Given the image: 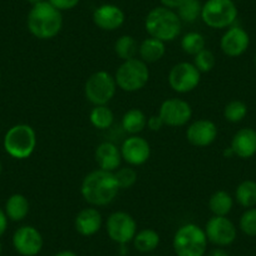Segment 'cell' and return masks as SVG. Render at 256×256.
Listing matches in <instances>:
<instances>
[{
  "mask_svg": "<svg viewBox=\"0 0 256 256\" xmlns=\"http://www.w3.org/2000/svg\"><path fill=\"white\" fill-rule=\"evenodd\" d=\"M114 172L97 168L86 174L80 184V195L87 204L102 208L112 204L120 192Z\"/></svg>",
  "mask_w": 256,
  "mask_h": 256,
  "instance_id": "cell-1",
  "label": "cell"
},
{
  "mask_svg": "<svg viewBox=\"0 0 256 256\" xmlns=\"http://www.w3.org/2000/svg\"><path fill=\"white\" fill-rule=\"evenodd\" d=\"M26 26L30 34L40 40L53 39L63 28L62 12L54 8L49 2H40L32 6L26 19Z\"/></svg>",
  "mask_w": 256,
  "mask_h": 256,
  "instance_id": "cell-2",
  "label": "cell"
},
{
  "mask_svg": "<svg viewBox=\"0 0 256 256\" xmlns=\"http://www.w3.org/2000/svg\"><path fill=\"white\" fill-rule=\"evenodd\" d=\"M144 29L150 36L167 43L178 38L181 34L182 22L172 9L157 6L147 14L144 19Z\"/></svg>",
  "mask_w": 256,
  "mask_h": 256,
  "instance_id": "cell-3",
  "label": "cell"
},
{
  "mask_svg": "<svg viewBox=\"0 0 256 256\" xmlns=\"http://www.w3.org/2000/svg\"><path fill=\"white\" fill-rule=\"evenodd\" d=\"M208 245L205 230L192 222L177 228L172 240L176 256H205Z\"/></svg>",
  "mask_w": 256,
  "mask_h": 256,
  "instance_id": "cell-4",
  "label": "cell"
},
{
  "mask_svg": "<svg viewBox=\"0 0 256 256\" xmlns=\"http://www.w3.org/2000/svg\"><path fill=\"white\" fill-rule=\"evenodd\" d=\"M114 80L117 87L123 92H138L150 80L148 64L140 58L123 60L116 70Z\"/></svg>",
  "mask_w": 256,
  "mask_h": 256,
  "instance_id": "cell-5",
  "label": "cell"
},
{
  "mask_svg": "<svg viewBox=\"0 0 256 256\" xmlns=\"http://www.w3.org/2000/svg\"><path fill=\"white\" fill-rule=\"evenodd\" d=\"M4 150L10 157L26 160L33 154L36 147V134L32 126L19 123L9 128L4 136Z\"/></svg>",
  "mask_w": 256,
  "mask_h": 256,
  "instance_id": "cell-6",
  "label": "cell"
},
{
  "mask_svg": "<svg viewBox=\"0 0 256 256\" xmlns=\"http://www.w3.org/2000/svg\"><path fill=\"white\" fill-rule=\"evenodd\" d=\"M238 14L232 0H208L202 6L201 19L211 29H228L234 26Z\"/></svg>",
  "mask_w": 256,
  "mask_h": 256,
  "instance_id": "cell-7",
  "label": "cell"
},
{
  "mask_svg": "<svg viewBox=\"0 0 256 256\" xmlns=\"http://www.w3.org/2000/svg\"><path fill=\"white\" fill-rule=\"evenodd\" d=\"M117 88L114 76L106 70H98L86 80L84 96L93 106H104L114 98Z\"/></svg>",
  "mask_w": 256,
  "mask_h": 256,
  "instance_id": "cell-8",
  "label": "cell"
},
{
  "mask_svg": "<svg viewBox=\"0 0 256 256\" xmlns=\"http://www.w3.org/2000/svg\"><path fill=\"white\" fill-rule=\"evenodd\" d=\"M107 235L113 242L126 245L134 241L137 234V222L134 216L126 211H116L112 212L106 222Z\"/></svg>",
  "mask_w": 256,
  "mask_h": 256,
  "instance_id": "cell-9",
  "label": "cell"
},
{
  "mask_svg": "<svg viewBox=\"0 0 256 256\" xmlns=\"http://www.w3.org/2000/svg\"><path fill=\"white\" fill-rule=\"evenodd\" d=\"M201 82V73L188 62L174 64L168 73V84L176 93L184 94L195 90Z\"/></svg>",
  "mask_w": 256,
  "mask_h": 256,
  "instance_id": "cell-10",
  "label": "cell"
},
{
  "mask_svg": "<svg viewBox=\"0 0 256 256\" xmlns=\"http://www.w3.org/2000/svg\"><path fill=\"white\" fill-rule=\"evenodd\" d=\"M204 230L208 242L218 248L230 246L238 236V228L228 216H212L208 218Z\"/></svg>",
  "mask_w": 256,
  "mask_h": 256,
  "instance_id": "cell-11",
  "label": "cell"
},
{
  "mask_svg": "<svg viewBox=\"0 0 256 256\" xmlns=\"http://www.w3.org/2000/svg\"><path fill=\"white\" fill-rule=\"evenodd\" d=\"M158 116L168 127L186 126L192 118V107L187 100L181 98H168L160 106Z\"/></svg>",
  "mask_w": 256,
  "mask_h": 256,
  "instance_id": "cell-12",
  "label": "cell"
},
{
  "mask_svg": "<svg viewBox=\"0 0 256 256\" xmlns=\"http://www.w3.org/2000/svg\"><path fill=\"white\" fill-rule=\"evenodd\" d=\"M44 240L40 231L30 225L20 226L13 235V246L22 256H36L43 248Z\"/></svg>",
  "mask_w": 256,
  "mask_h": 256,
  "instance_id": "cell-13",
  "label": "cell"
},
{
  "mask_svg": "<svg viewBox=\"0 0 256 256\" xmlns=\"http://www.w3.org/2000/svg\"><path fill=\"white\" fill-rule=\"evenodd\" d=\"M120 148L122 160L130 166H142L151 157V144L138 134L126 138Z\"/></svg>",
  "mask_w": 256,
  "mask_h": 256,
  "instance_id": "cell-14",
  "label": "cell"
},
{
  "mask_svg": "<svg viewBox=\"0 0 256 256\" xmlns=\"http://www.w3.org/2000/svg\"><path fill=\"white\" fill-rule=\"evenodd\" d=\"M248 46H250V36H248V32L241 26H230L221 36V50L225 56H231V58L242 56L248 50Z\"/></svg>",
  "mask_w": 256,
  "mask_h": 256,
  "instance_id": "cell-15",
  "label": "cell"
},
{
  "mask_svg": "<svg viewBox=\"0 0 256 256\" xmlns=\"http://www.w3.org/2000/svg\"><path fill=\"white\" fill-rule=\"evenodd\" d=\"M218 130L210 120H198L190 123L186 130V138L196 147H208L216 141Z\"/></svg>",
  "mask_w": 256,
  "mask_h": 256,
  "instance_id": "cell-16",
  "label": "cell"
},
{
  "mask_svg": "<svg viewBox=\"0 0 256 256\" xmlns=\"http://www.w3.org/2000/svg\"><path fill=\"white\" fill-rule=\"evenodd\" d=\"M124 13L114 4H102L93 12V22L100 29L113 32L120 29L124 23Z\"/></svg>",
  "mask_w": 256,
  "mask_h": 256,
  "instance_id": "cell-17",
  "label": "cell"
},
{
  "mask_svg": "<svg viewBox=\"0 0 256 256\" xmlns=\"http://www.w3.org/2000/svg\"><path fill=\"white\" fill-rule=\"evenodd\" d=\"M234 154L238 158L248 160L256 154V131L254 128H241L234 134L230 144Z\"/></svg>",
  "mask_w": 256,
  "mask_h": 256,
  "instance_id": "cell-18",
  "label": "cell"
},
{
  "mask_svg": "<svg viewBox=\"0 0 256 256\" xmlns=\"http://www.w3.org/2000/svg\"><path fill=\"white\" fill-rule=\"evenodd\" d=\"M103 224L102 214L97 208L90 206V208H82L77 214L74 218V228L80 235L82 236H93L100 230Z\"/></svg>",
  "mask_w": 256,
  "mask_h": 256,
  "instance_id": "cell-19",
  "label": "cell"
},
{
  "mask_svg": "<svg viewBox=\"0 0 256 256\" xmlns=\"http://www.w3.org/2000/svg\"><path fill=\"white\" fill-rule=\"evenodd\" d=\"M94 158L98 168L110 172L117 171L122 164L120 148L113 142H102L98 144L94 152Z\"/></svg>",
  "mask_w": 256,
  "mask_h": 256,
  "instance_id": "cell-20",
  "label": "cell"
},
{
  "mask_svg": "<svg viewBox=\"0 0 256 256\" xmlns=\"http://www.w3.org/2000/svg\"><path fill=\"white\" fill-rule=\"evenodd\" d=\"M164 54H166V43L158 39L150 36L140 44L138 56L144 63H156L164 58Z\"/></svg>",
  "mask_w": 256,
  "mask_h": 256,
  "instance_id": "cell-21",
  "label": "cell"
},
{
  "mask_svg": "<svg viewBox=\"0 0 256 256\" xmlns=\"http://www.w3.org/2000/svg\"><path fill=\"white\" fill-rule=\"evenodd\" d=\"M29 210H30V205H29L28 198L22 194H14L6 200L4 211L9 220L19 222L28 216Z\"/></svg>",
  "mask_w": 256,
  "mask_h": 256,
  "instance_id": "cell-22",
  "label": "cell"
},
{
  "mask_svg": "<svg viewBox=\"0 0 256 256\" xmlns=\"http://www.w3.org/2000/svg\"><path fill=\"white\" fill-rule=\"evenodd\" d=\"M132 242L137 251L142 254H150L154 252L158 248L161 238H160V234L154 228H144V230L137 231Z\"/></svg>",
  "mask_w": 256,
  "mask_h": 256,
  "instance_id": "cell-23",
  "label": "cell"
},
{
  "mask_svg": "<svg viewBox=\"0 0 256 256\" xmlns=\"http://www.w3.org/2000/svg\"><path fill=\"white\" fill-rule=\"evenodd\" d=\"M234 208L232 196L225 190L214 192L208 198V208L212 216H228Z\"/></svg>",
  "mask_w": 256,
  "mask_h": 256,
  "instance_id": "cell-24",
  "label": "cell"
},
{
  "mask_svg": "<svg viewBox=\"0 0 256 256\" xmlns=\"http://www.w3.org/2000/svg\"><path fill=\"white\" fill-rule=\"evenodd\" d=\"M147 127V117L138 108L128 110L122 117V128L131 136L138 134Z\"/></svg>",
  "mask_w": 256,
  "mask_h": 256,
  "instance_id": "cell-25",
  "label": "cell"
},
{
  "mask_svg": "<svg viewBox=\"0 0 256 256\" xmlns=\"http://www.w3.org/2000/svg\"><path fill=\"white\" fill-rule=\"evenodd\" d=\"M235 200L245 208H255L256 205V182L252 180H245L241 182L235 191Z\"/></svg>",
  "mask_w": 256,
  "mask_h": 256,
  "instance_id": "cell-26",
  "label": "cell"
},
{
  "mask_svg": "<svg viewBox=\"0 0 256 256\" xmlns=\"http://www.w3.org/2000/svg\"><path fill=\"white\" fill-rule=\"evenodd\" d=\"M138 43L132 36H120L114 43V53L122 60H128V59L137 58L138 54Z\"/></svg>",
  "mask_w": 256,
  "mask_h": 256,
  "instance_id": "cell-27",
  "label": "cell"
},
{
  "mask_svg": "<svg viewBox=\"0 0 256 256\" xmlns=\"http://www.w3.org/2000/svg\"><path fill=\"white\" fill-rule=\"evenodd\" d=\"M90 120L97 130H108L114 122V114L107 104L94 106L90 112Z\"/></svg>",
  "mask_w": 256,
  "mask_h": 256,
  "instance_id": "cell-28",
  "label": "cell"
},
{
  "mask_svg": "<svg viewBox=\"0 0 256 256\" xmlns=\"http://www.w3.org/2000/svg\"><path fill=\"white\" fill-rule=\"evenodd\" d=\"M202 4L200 0H184V3L177 8V16L184 23H195L201 18Z\"/></svg>",
  "mask_w": 256,
  "mask_h": 256,
  "instance_id": "cell-29",
  "label": "cell"
},
{
  "mask_svg": "<svg viewBox=\"0 0 256 256\" xmlns=\"http://www.w3.org/2000/svg\"><path fill=\"white\" fill-rule=\"evenodd\" d=\"M181 48L188 56H196L198 52L206 48L205 36L198 32L186 33L181 39Z\"/></svg>",
  "mask_w": 256,
  "mask_h": 256,
  "instance_id": "cell-30",
  "label": "cell"
},
{
  "mask_svg": "<svg viewBox=\"0 0 256 256\" xmlns=\"http://www.w3.org/2000/svg\"><path fill=\"white\" fill-rule=\"evenodd\" d=\"M248 116V106L242 100H231L224 108V117L228 122L238 123Z\"/></svg>",
  "mask_w": 256,
  "mask_h": 256,
  "instance_id": "cell-31",
  "label": "cell"
},
{
  "mask_svg": "<svg viewBox=\"0 0 256 256\" xmlns=\"http://www.w3.org/2000/svg\"><path fill=\"white\" fill-rule=\"evenodd\" d=\"M194 66L198 70L200 73H208L215 68L216 56L208 49H202L196 56H194Z\"/></svg>",
  "mask_w": 256,
  "mask_h": 256,
  "instance_id": "cell-32",
  "label": "cell"
},
{
  "mask_svg": "<svg viewBox=\"0 0 256 256\" xmlns=\"http://www.w3.org/2000/svg\"><path fill=\"white\" fill-rule=\"evenodd\" d=\"M114 176L120 190L131 188L138 178L136 170L132 168V167H120L114 172Z\"/></svg>",
  "mask_w": 256,
  "mask_h": 256,
  "instance_id": "cell-33",
  "label": "cell"
},
{
  "mask_svg": "<svg viewBox=\"0 0 256 256\" xmlns=\"http://www.w3.org/2000/svg\"><path fill=\"white\" fill-rule=\"evenodd\" d=\"M238 228L246 236H256V208H246L238 221Z\"/></svg>",
  "mask_w": 256,
  "mask_h": 256,
  "instance_id": "cell-34",
  "label": "cell"
},
{
  "mask_svg": "<svg viewBox=\"0 0 256 256\" xmlns=\"http://www.w3.org/2000/svg\"><path fill=\"white\" fill-rule=\"evenodd\" d=\"M48 2L54 6V8H56L60 12H64L74 9L76 6L80 4V0H48Z\"/></svg>",
  "mask_w": 256,
  "mask_h": 256,
  "instance_id": "cell-35",
  "label": "cell"
},
{
  "mask_svg": "<svg viewBox=\"0 0 256 256\" xmlns=\"http://www.w3.org/2000/svg\"><path fill=\"white\" fill-rule=\"evenodd\" d=\"M164 126V120H162V118L160 117L158 114H154L151 116V117L147 118V127H148L151 131L154 132L161 131Z\"/></svg>",
  "mask_w": 256,
  "mask_h": 256,
  "instance_id": "cell-36",
  "label": "cell"
},
{
  "mask_svg": "<svg viewBox=\"0 0 256 256\" xmlns=\"http://www.w3.org/2000/svg\"><path fill=\"white\" fill-rule=\"evenodd\" d=\"M8 216H6V211L0 208V238L6 234V228H8Z\"/></svg>",
  "mask_w": 256,
  "mask_h": 256,
  "instance_id": "cell-37",
  "label": "cell"
},
{
  "mask_svg": "<svg viewBox=\"0 0 256 256\" xmlns=\"http://www.w3.org/2000/svg\"><path fill=\"white\" fill-rule=\"evenodd\" d=\"M160 2H161L162 6L174 10V9H177L182 3H184V0H160Z\"/></svg>",
  "mask_w": 256,
  "mask_h": 256,
  "instance_id": "cell-38",
  "label": "cell"
},
{
  "mask_svg": "<svg viewBox=\"0 0 256 256\" xmlns=\"http://www.w3.org/2000/svg\"><path fill=\"white\" fill-rule=\"evenodd\" d=\"M208 256H230L222 248H214L212 251H210Z\"/></svg>",
  "mask_w": 256,
  "mask_h": 256,
  "instance_id": "cell-39",
  "label": "cell"
},
{
  "mask_svg": "<svg viewBox=\"0 0 256 256\" xmlns=\"http://www.w3.org/2000/svg\"><path fill=\"white\" fill-rule=\"evenodd\" d=\"M53 256H78V255L72 250H62L59 251V252L54 254Z\"/></svg>",
  "mask_w": 256,
  "mask_h": 256,
  "instance_id": "cell-40",
  "label": "cell"
},
{
  "mask_svg": "<svg viewBox=\"0 0 256 256\" xmlns=\"http://www.w3.org/2000/svg\"><path fill=\"white\" fill-rule=\"evenodd\" d=\"M26 2H28V3H30L32 6H36V4H38V3H40V2H43V0H26Z\"/></svg>",
  "mask_w": 256,
  "mask_h": 256,
  "instance_id": "cell-41",
  "label": "cell"
},
{
  "mask_svg": "<svg viewBox=\"0 0 256 256\" xmlns=\"http://www.w3.org/2000/svg\"><path fill=\"white\" fill-rule=\"evenodd\" d=\"M2 171H3V164H2V162H0V174H2Z\"/></svg>",
  "mask_w": 256,
  "mask_h": 256,
  "instance_id": "cell-42",
  "label": "cell"
},
{
  "mask_svg": "<svg viewBox=\"0 0 256 256\" xmlns=\"http://www.w3.org/2000/svg\"><path fill=\"white\" fill-rule=\"evenodd\" d=\"M0 254H2V244H0Z\"/></svg>",
  "mask_w": 256,
  "mask_h": 256,
  "instance_id": "cell-43",
  "label": "cell"
},
{
  "mask_svg": "<svg viewBox=\"0 0 256 256\" xmlns=\"http://www.w3.org/2000/svg\"><path fill=\"white\" fill-rule=\"evenodd\" d=\"M255 64H256V56H255Z\"/></svg>",
  "mask_w": 256,
  "mask_h": 256,
  "instance_id": "cell-44",
  "label": "cell"
},
{
  "mask_svg": "<svg viewBox=\"0 0 256 256\" xmlns=\"http://www.w3.org/2000/svg\"><path fill=\"white\" fill-rule=\"evenodd\" d=\"M150 256H157V255H150Z\"/></svg>",
  "mask_w": 256,
  "mask_h": 256,
  "instance_id": "cell-45",
  "label": "cell"
},
{
  "mask_svg": "<svg viewBox=\"0 0 256 256\" xmlns=\"http://www.w3.org/2000/svg\"><path fill=\"white\" fill-rule=\"evenodd\" d=\"M0 78H2V73H0Z\"/></svg>",
  "mask_w": 256,
  "mask_h": 256,
  "instance_id": "cell-46",
  "label": "cell"
}]
</instances>
